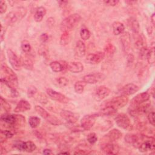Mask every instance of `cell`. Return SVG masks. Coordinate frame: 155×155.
<instances>
[{
    "instance_id": "cell-1",
    "label": "cell",
    "mask_w": 155,
    "mask_h": 155,
    "mask_svg": "<svg viewBox=\"0 0 155 155\" xmlns=\"http://www.w3.org/2000/svg\"><path fill=\"white\" fill-rule=\"evenodd\" d=\"M1 70L2 73L5 74L4 77L1 78V84L8 88L13 87L16 88L18 85V80L13 70L5 64L1 65Z\"/></svg>"
},
{
    "instance_id": "cell-7",
    "label": "cell",
    "mask_w": 155,
    "mask_h": 155,
    "mask_svg": "<svg viewBox=\"0 0 155 155\" xmlns=\"http://www.w3.org/2000/svg\"><path fill=\"white\" fill-rule=\"evenodd\" d=\"M13 148L20 151H25L27 153H31L36 149L35 143L30 140L23 142L16 141L13 145Z\"/></svg>"
},
{
    "instance_id": "cell-14",
    "label": "cell",
    "mask_w": 155,
    "mask_h": 155,
    "mask_svg": "<svg viewBox=\"0 0 155 155\" xmlns=\"http://www.w3.org/2000/svg\"><path fill=\"white\" fill-rule=\"evenodd\" d=\"M139 90V86L133 83H129L124 85L119 90V93L120 95H124V96H130L136 93Z\"/></svg>"
},
{
    "instance_id": "cell-28",
    "label": "cell",
    "mask_w": 155,
    "mask_h": 155,
    "mask_svg": "<svg viewBox=\"0 0 155 155\" xmlns=\"http://www.w3.org/2000/svg\"><path fill=\"white\" fill-rule=\"evenodd\" d=\"M46 14V8L44 7H39L36 8L34 14V19L36 22H41Z\"/></svg>"
},
{
    "instance_id": "cell-47",
    "label": "cell",
    "mask_w": 155,
    "mask_h": 155,
    "mask_svg": "<svg viewBox=\"0 0 155 155\" xmlns=\"http://www.w3.org/2000/svg\"><path fill=\"white\" fill-rule=\"evenodd\" d=\"M147 118H148V120L149 121V122L150 123L151 125H152L153 126L154 125V111H151V112H150L148 114V116H147Z\"/></svg>"
},
{
    "instance_id": "cell-32",
    "label": "cell",
    "mask_w": 155,
    "mask_h": 155,
    "mask_svg": "<svg viewBox=\"0 0 155 155\" xmlns=\"http://www.w3.org/2000/svg\"><path fill=\"white\" fill-rule=\"evenodd\" d=\"M87 83L84 81H78L74 85V88L76 93L78 94H81L84 92L85 87Z\"/></svg>"
},
{
    "instance_id": "cell-45",
    "label": "cell",
    "mask_w": 155,
    "mask_h": 155,
    "mask_svg": "<svg viewBox=\"0 0 155 155\" xmlns=\"http://www.w3.org/2000/svg\"><path fill=\"white\" fill-rule=\"evenodd\" d=\"M37 88L34 86H30L27 90V95L28 97H33L37 93Z\"/></svg>"
},
{
    "instance_id": "cell-25",
    "label": "cell",
    "mask_w": 155,
    "mask_h": 155,
    "mask_svg": "<svg viewBox=\"0 0 155 155\" xmlns=\"http://www.w3.org/2000/svg\"><path fill=\"white\" fill-rule=\"evenodd\" d=\"M67 64L65 62L60 61H53L50 64V67L52 71L54 72H60L63 71L64 69L67 68Z\"/></svg>"
},
{
    "instance_id": "cell-30",
    "label": "cell",
    "mask_w": 155,
    "mask_h": 155,
    "mask_svg": "<svg viewBox=\"0 0 155 155\" xmlns=\"http://www.w3.org/2000/svg\"><path fill=\"white\" fill-rule=\"evenodd\" d=\"M128 25L134 34H139L140 30V25L137 20L134 18H130L128 19Z\"/></svg>"
},
{
    "instance_id": "cell-54",
    "label": "cell",
    "mask_w": 155,
    "mask_h": 155,
    "mask_svg": "<svg viewBox=\"0 0 155 155\" xmlns=\"http://www.w3.org/2000/svg\"><path fill=\"white\" fill-rule=\"evenodd\" d=\"M154 21H155V15H154V13H153L151 16V22L153 27L154 26V23H155Z\"/></svg>"
},
{
    "instance_id": "cell-4",
    "label": "cell",
    "mask_w": 155,
    "mask_h": 155,
    "mask_svg": "<svg viewBox=\"0 0 155 155\" xmlns=\"http://www.w3.org/2000/svg\"><path fill=\"white\" fill-rule=\"evenodd\" d=\"M128 101L129 99L127 96L119 95L105 101L102 104V106H110L117 110L125 106L128 102Z\"/></svg>"
},
{
    "instance_id": "cell-27",
    "label": "cell",
    "mask_w": 155,
    "mask_h": 155,
    "mask_svg": "<svg viewBox=\"0 0 155 155\" xmlns=\"http://www.w3.org/2000/svg\"><path fill=\"white\" fill-rule=\"evenodd\" d=\"M21 62L22 66L27 70H32L33 68V62L32 60L25 54L21 55Z\"/></svg>"
},
{
    "instance_id": "cell-6",
    "label": "cell",
    "mask_w": 155,
    "mask_h": 155,
    "mask_svg": "<svg viewBox=\"0 0 155 155\" xmlns=\"http://www.w3.org/2000/svg\"><path fill=\"white\" fill-rule=\"evenodd\" d=\"M26 14V10L24 7H20L18 10L11 12L5 17V22L7 24H12L19 19H22Z\"/></svg>"
},
{
    "instance_id": "cell-39",
    "label": "cell",
    "mask_w": 155,
    "mask_h": 155,
    "mask_svg": "<svg viewBox=\"0 0 155 155\" xmlns=\"http://www.w3.org/2000/svg\"><path fill=\"white\" fill-rule=\"evenodd\" d=\"M69 32H62L60 38V44L62 45H67L70 41Z\"/></svg>"
},
{
    "instance_id": "cell-42",
    "label": "cell",
    "mask_w": 155,
    "mask_h": 155,
    "mask_svg": "<svg viewBox=\"0 0 155 155\" xmlns=\"http://www.w3.org/2000/svg\"><path fill=\"white\" fill-rule=\"evenodd\" d=\"M46 120L53 125H60L62 124L61 120L58 119L56 117L53 116L51 115H50V116Z\"/></svg>"
},
{
    "instance_id": "cell-53",
    "label": "cell",
    "mask_w": 155,
    "mask_h": 155,
    "mask_svg": "<svg viewBox=\"0 0 155 155\" xmlns=\"http://www.w3.org/2000/svg\"><path fill=\"white\" fill-rule=\"evenodd\" d=\"M34 134H35V136L38 138V139H41L42 138V135L41 134V133L40 132H39L38 130H35Z\"/></svg>"
},
{
    "instance_id": "cell-38",
    "label": "cell",
    "mask_w": 155,
    "mask_h": 155,
    "mask_svg": "<svg viewBox=\"0 0 155 155\" xmlns=\"http://www.w3.org/2000/svg\"><path fill=\"white\" fill-rule=\"evenodd\" d=\"M14 134L12 131L8 130H1V142H3V140H5L8 139H10L13 136Z\"/></svg>"
},
{
    "instance_id": "cell-21",
    "label": "cell",
    "mask_w": 155,
    "mask_h": 155,
    "mask_svg": "<svg viewBox=\"0 0 155 155\" xmlns=\"http://www.w3.org/2000/svg\"><path fill=\"white\" fill-rule=\"evenodd\" d=\"M31 107V104L27 101L25 99H21L17 104L16 107L14 109V111L16 113L25 112L30 110Z\"/></svg>"
},
{
    "instance_id": "cell-29",
    "label": "cell",
    "mask_w": 155,
    "mask_h": 155,
    "mask_svg": "<svg viewBox=\"0 0 155 155\" xmlns=\"http://www.w3.org/2000/svg\"><path fill=\"white\" fill-rule=\"evenodd\" d=\"M113 31L115 35H121L124 32L125 26L124 25L119 21H115L112 24Z\"/></svg>"
},
{
    "instance_id": "cell-49",
    "label": "cell",
    "mask_w": 155,
    "mask_h": 155,
    "mask_svg": "<svg viewBox=\"0 0 155 155\" xmlns=\"http://www.w3.org/2000/svg\"><path fill=\"white\" fill-rule=\"evenodd\" d=\"M39 39L42 43H45L48 40V35L46 33H42L39 36Z\"/></svg>"
},
{
    "instance_id": "cell-43",
    "label": "cell",
    "mask_w": 155,
    "mask_h": 155,
    "mask_svg": "<svg viewBox=\"0 0 155 155\" xmlns=\"http://www.w3.org/2000/svg\"><path fill=\"white\" fill-rule=\"evenodd\" d=\"M87 140L90 144H91V145L94 144L97 140V137L96 134L93 132L89 133L87 135Z\"/></svg>"
},
{
    "instance_id": "cell-3",
    "label": "cell",
    "mask_w": 155,
    "mask_h": 155,
    "mask_svg": "<svg viewBox=\"0 0 155 155\" xmlns=\"http://www.w3.org/2000/svg\"><path fill=\"white\" fill-rule=\"evenodd\" d=\"M81 16L78 13H73L64 19L60 24V29L62 32H70L79 22Z\"/></svg>"
},
{
    "instance_id": "cell-31",
    "label": "cell",
    "mask_w": 155,
    "mask_h": 155,
    "mask_svg": "<svg viewBox=\"0 0 155 155\" xmlns=\"http://www.w3.org/2000/svg\"><path fill=\"white\" fill-rule=\"evenodd\" d=\"M91 151V148L85 144L79 145L74 150V154H88Z\"/></svg>"
},
{
    "instance_id": "cell-33",
    "label": "cell",
    "mask_w": 155,
    "mask_h": 155,
    "mask_svg": "<svg viewBox=\"0 0 155 155\" xmlns=\"http://www.w3.org/2000/svg\"><path fill=\"white\" fill-rule=\"evenodd\" d=\"M146 58L147 59L148 62L150 64H153L155 61V51L154 47H153L147 50L146 54Z\"/></svg>"
},
{
    "instance_id": "cell-8",
    "label": "cell",
    "mask_w": 155,
    "mask_h": 155,
    "mask_svg": "<svg viewBox=\"0 0 155 155\" xmlns=\"http://www.w3.org/2000/svg\"><path fill=\"white\" fill-rule=\"evenodd\" d=\"M117 125L124 130H130L132 127L129 117L125 113L118 114L114 118Z\"/></svg>"
},
{
    "instance_id": "cell-35",
    "label": "cell",
    "mask_w": 155,
    "mask_h": 155,
    "mask_svg": "<svg viewBox=\"0 0 155 155\" xmlns=\"http://www.w3.org/2000/svg\"><path fill=\"white\" fill-rule=\"evenodd\" d=\"M41 123V119L37 116H30L28 118V124L31 128H35L39 125Z\"/></svg>"
},
{
    "instance_id": "cell-17",
    "label": "cell",
    "mask_w": 155,
    "mask_h": 155,
    "mask_svg": "<svg viewBox=\"0 0 155 155\" xmlns=\"http://www.w3.org/2000/svg\"><path fill=\"white\" fill-rule=\"evenodd\" d=\"M120 43L124 52L127 53L131 47V36L128 31H124L121 34Z\"/></svg>"
},
{
    "instance_id": "cell-13",
    "label": "cell",
    "mask_w": 155,
    "mask_h": 155,
    "mask_svg": "<svg viewBox=\"0 0 155 155\" xmlns=\"http://www.w3.org/2000/svg\"><path fill=\"white\" fill-rule=\"evenodd\" d=\"M7 55L12 67L16 71L21 70L22 64L20 58H19L18 56L10 49H8L7 50Z\"/></svg>"
},
{
    "instance_id": "cell-51",
    "label": "cell",
    "mask_w": 155,
    "mask_h": 155,
    "mask_svg": "<svg viewBox=\"0 0 155 155\" xmlns=\"http://www.w3.org/2000/svg\"><path fill=\"white\" fill-rule=\"evenodd\" d=\"M134 56L131 54V53H130L128 54L127 56V63L129 64H132L133 62L134 61Z\"/></svg>"
},
{
    "instance_id": "cell-15",
    "label": "cell",
    "mask_w": 155,
    "mask_h": 155,
    "mask_svg": "<svg viewBox=\"0 0 155 155\" xmlns=\"http://www.w3.org/2000/svg\"><path fill=\"white\" fill-rule=\"evenodd\" d=\"M104 52L97 51L94 53L88 54L85 59V61L91 64H97L101 62L105 58Z\"/></svg>"
},
{
    "instance_id": "cell-56",
    "label": "cell",
    "mask_w": 155,
    "mask_h": 155,
    "mask_svg": "<svg viewBox=\"0 0 155 155\" xmlns=\"http://www.w3.org/2000/svg\"><path fill=\"white\" fill-rule=\"evenodd\" d=\"M59 154H70V153L68 152V151H63V152L59 153Z\"/></svg>"
},
{
    "instance_id": "cell-37",
    "label": "cell",
    "mask_w": 155,
    "mask_h": 155,
    "mask_svg": "<svg viewBox=\"0 0 155 155\" xmlns=\"http://www.w3.org/2000/svg\"><path fill=\"white\" fill-rule=\"evenodd\" d=\"M80 36L82 40L87 41L90 38L91 33L87 27H83L80 30Z\"/></svg>"
},
{
    "instance_id": "cell-16",
    "label": "cell",
    "mask_w": 155,
    "mask_h": 155,
    "mask_svg": "<svg viewBox=\"0 0 155 155\" xmlns=\"http://www.w3.org/2000/svg\"><path fill=\"white\" fill-rule=\"evenodd\" d=\"M60 115L63 119L70 124H75L79 119V116L77 114L66 110H62Z\"/></svg>"
},
{
    "instance_id": "cell-44",
    "label": "cell",
    "mask_w": 155,
    "mask_h": 155,
    "mask_svg": "<svg viewBox=\"0 0 155 155\" xmlns=\"http://www.w3.org/2000/svg\"><path fill=\"white\" fill-rule=\"evenodd\" d=\"M57 82L61 87H64L68 85V80L65 77H59L57 79Z\"/></svg>"
},
{
    "instance_id": "cell-19",
    "label": "cell",
    "mask_w": 155,
    "mask_h": 155,
    "mask_svg": "<svg viewBox=\"0 0 155 155\" xmlns=\"http://www.w3.org/2000/svg\"><path fill=\"white\" fill-rule=\"evenodd\" d=\"M124 139L126 142L133 145H137V148L143 139V135L139 137L137 135L133 133H128L125 136Z\"/></svg>"
},
{
    "instance_id": "cell-20",
    "label": "cell",
    "mask_w": 155,
    "mask_h": 155,
    "mask_svg": "<svg viewBox=\"0 0 155 155\" xmlns=\"http://www.w3.org/2000/svg\"><path fill=\"white\" fill-rule=\"evenodd\" d=\"M111 91L109 88L105 85H101L98 87L95 91V96L99 100H102L107 97Z\"/></svg>"
},
{
    "instance_id": "cell-23",
    "label": "cell",
    "mask_w": 155,
    "mask_h": 155,
    "mask_svg": "<svg viewBox=\"0 0 155 155\" xmlns=\"http://www.w3.org/2000/svg\"><path fill=\"white\" fill-rule=\"evenodd\" d=\"M86 51L85 45L82 41H78L74 47V53L76 56L79 58H82L85 56Z\"/></svg>"
},
{
    "instance_id": "cell-55",
    "label": "cell",
    "mask_w": 155,
    "mask_h": 155,
    "mask_svg": "<svg viewBox=\"0 0 155 155\" xmlns=\"http://www.w3.org/2000/svg\"><path fill=\"white\" fill-rule=\"evenodd\" d=\"M58 2L59 3V5L60 6H65L66 4L68 3V1H58Z\"/></svg>"
},
{
    "instance_id": "cell-18",
    "label": "cell",
    "mask_w": 155,
    "mask_h": 155,
    "mask_svg": "<svg viewBox=\"0 0 155 155\" xmlns=\"http://www.w3.org/2000/svg\"><path fill=\"white\" fill-rule=\"evenodd\" d=\"M101 150L106 154H117L119 152L120 147L113 143H107L101 146Z\"/></svg>"
},
{
    "instance_id": "cell-50",
    "label": "cell",
    "mask_w": 155,
    "mask_h": 155,
    "mask_svg": "<svg viewBox=\"0 0 155 155\" xmlns=\"http://www.w3.org/2000/svg\"><path fill=\"white\" fill-rule=\"evenodd\" d=\"M5 28H4V27L2 26V25H1V33H0V37H1V42H2L4 40V35H5Z\"/></svg>"
},
{
    "instance_id": "cell-10",
    "label": "cell",
    "mask_w": 155,
    "mask_h": 155,
    "mask_svg": "<svg viewBox=\"0 0 155 155\" xmlns=\"http://www.w3.org/2000/svg\"><path fill=\"white\" fill-rule=\"evenodd\" d=\"M46 93L48 97L53 101H56L62 104H67L69 102V99L65 95L51 88H47Z\"/></svg>"
},
{
    "instance_id": "cell-2",
    "label": "cell",
    "mask_w": 155,
    "mask_h": 155,
    "mask_svg": "<svg viewBox=\"0 0 155 155\" xmlns=\"http://www.w3.org/2000/svg\"><path fill=\"white\" fill-rule=\"evenodd\" d=\"M0 120L13 128H18L25 124V117L19 114H13L5 113L1 116Z\"/></svg>"
},
{
    "instance_id": "cell-9",
    "label": "cell",
    "mask_w": 155,
    "mask_h": 155,
    "mask_svg": "<svg viewBox=\"0 0 155 155\" xmlns=\"http://www.w3.org/2000/svg\"><path fill=\"white\" fill-rule=\"evenodd\" d=\"M150 99V94L148 92H142L134 96L131 101L129 108H135L142 104L148 101Z\"/></svg>"
},
{
    "instance_id": "cell-46",
    "label": "cell",
    "mask_w": 155,
    "mask_h": 155,
    "mask_svg": "<svg viewBox=\"0 0 155 155\" xmlns=\"http://www.w3.org/2000/svg\"><path fill=\"white\" fill-rule=\"evenodd\" d=\"M7 8V5L4 1H1L0 2V13L1 15L4 14Z\"/></svg>"
},
{
    "instance_id": "cell-26",
    "label": "cell",
    "mask_w": 155,
    "mask_h": 155,
    "mask_svg": "<svg viewBox=\"0 0 155 155\" xmlns=\"http://www.w3.org/2000/svg\"><path fill=\"white\" fill-rule=\"evenodd\" d=\"M117 110L115 108L110 107V106H103L101 109L99 113L96 114L97 116H111L114 115L117 113Z\"/></svg>"
},
{
    "instance_id": "cell-24",
    "label": "cell",
    "mask_w": 155,
    "mask_h": 155,
    "mask_svg": "<svg viewBox=\"0 0 155 155\" xmlns=\"http://www.w3.org/2000/svg\"><path fill=\"white\" fill-rule=\"evenodd\" d=\"M122 132L116 128L111 130L105 135V136L108 139V140L111 142L116 141L120 139L122 137Z\"/></svg>"
},
{
    "instance_id": "cell-41",
    "label": "cell",
    "mask_w": 155,
    "mask_h": 155,
    "mask_svg": "<svg viewBox=\"0 0 155 155\" xmlns=\"http://www.w3.org/2000/svg\"><path fill=\"white\" fill-rule=\"evenodd\" d=\"M21 47L22 50L23 51V52L25 53H29L31 50V48L30 43L29 42V41H28L27 40H24L21 42Z\"/></svg>"
},
{
    "instance_id": "cell-34",
    "label": "cell",
    "mask_w": 155,
    "mask_h": 155,
    "mask_svg": "<svg viewBox=\"0 0 155 155\" xmlns=\"http://www.w3.org/2000/svg\"><path fill=\"white\" fill-rule=\"evenodd\" d=\"M35 109L36 113L40 116H41L43 119H44L45 120H47L50 115L44 108H42V107H41L39 105H36L35 107Z\"/></svg>"
},
{
    "instance_id": "cell-12",
    "label": "cell",
    "mask_w": 155,
    "mask_h": 155,
    "mask_svg": "<svg viewBox=\"0 0 155 155\" xmlns=\"http://www.w3.org/2000/svg\"><path fill=\"white\" fill-rule=\"evenodd\" d=\"M97 114L85 115L81 120V126L84 130H90L95 124Z\"/></svg>"
},
{
    "instance_id": "cell-48",
    "label": "cell",
    "mask_w": 155,
    "mask_h": 155,
    "mask_svg": "<svg viewBox=\"0 0 155 155\" xmlns=\"http://www.w3.org/2000/svg\"><path fill=\"white\" fill-rule=\"evenodd\" d=\"M104 2L105 5H109V6H115L116 5L119 1L118 0H110V1H104Z\"/></svg>"
},
{
    "instance_id": "cell-40",
    "label": "cell",
    "mask_w": 155,
    "mask_h": 155,
    "mask_svg": "<svg viewBox=\"0 0 155 155\" xmlns=\"http://www.w3.org/2000/svg\"><path fill=\"white\" fill-rule=\"evenodd\" d=\"M0 103H1V107L4 109L5 113H9L11 111V109H12L11 105L5 99L2 97V96H1L0 97Z\"/></svg>"
},
{
    "instance_id": "cell-22",
    "label": "cell",
    "mask_w": 155,
    "mask_h": 155,
    "mask_svg": "<svg viewBox=\"0 0 155 155\" xmlns=\"http://www.w3.org/2000/svg\"><path fill=\"white\" fill-rule=\"evenodd\" d=\"M67 69L74 73H79L83 71L84 65L80 62H70L67 64Z\"/></svg>"
},
{
    "instance_id": "cell-5",
    "label": "cell",
    "mask_w": 155,
    "mask_h": 155,
    "mask_svg": "<svg viewBox=\"0 0 155 155\" xmlns=\"http://www.w3.org/2000/svg\"><path fill=\"white\" fill-rule=\"evenodd\" d=\"M154 139L153 137L143 135V139L138 147L139 151L141 153L154 150Z\"/></svg>"
},
{
    "instance_id": "cell-11",
    "label": "cell",
    "mask_w": 155,
    "mask_h": 155,
    "mask_svg": "<svg viewBox=\"0 0 155 155\" xmlns=\"http://www.w3.org/2000/svg\"><path fill=\"white\" fill-rule=\"evenodd\" d=\"M105 79V75L102 73H94L85 75L83 81L87 84H95L102 82Z\"/></svg>"
},
{
    "instance_id": "cell-36",
    "label": "cell",
    "mask_w": 155,
    "mask_h": 155,
    "mask_svg": "<svg viewBox=\"0 0 155 155\" xmlns=\"http://www.w3.org/2000/svg\"><path fill=\"white\" fill-rule=\"evenodd\" d=\"M116 50V47L111 43H108L104 47V53L105 54H107L108 56H111L113 54L115 53Z\"/></svg>"
},
{
    "instance_id": "cell-52",
    "label": "cell",
    "mask_w": 155,
    "mask_h": 155,
    "mask_svg": "<svg viewBox=\"0 0 155 155\" xmlns=\"http://www.w3.org/2000/svg\"><path fill=\"white\" fill-rule=\"evenodd\" d=\"M42 153L44 154H45V155H49V154H53V152L51 151V150L50 149H48V148H45L44 150H43L42 151Z\"/></svg>"
}]
</instances>
